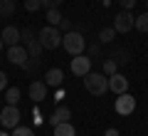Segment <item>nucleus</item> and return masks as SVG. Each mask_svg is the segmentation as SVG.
Instances as JSON below:
<instances>
[{
    "instance_id": "1",
    "label": "nucleus",
    "mask_w": 148,
    "mask_h": 136,
    "mask_svg": "<svg viewBox=\"0 0 148 136\" xmlns=\"http://www.w3.org/2000/svg\"><path fill=\"white\" fill-rule=\"evenodd\" d=\"M84 87H86L89 94L101 97V94L109 92V77L104 72H89V74H84Z\"/></svg>"
},
{
    "instance_id": "2",
    "label": "nucleus",
    "mask_w": 148,
    "mask_h": 136,
    "mask_svg": "<svg viewBox=\"0 0 148 136\" xmlns=\"http://www.w3.org/2000/svg\"><path fill=\"white\" fill-rule=\"evenodd\" d=\"M62 47L67 50L72 57H77V55H84L86 40H84V35H82L79 30H72V32H64L62 35Z\"/></svg>"
},
{
    "instance_id": "3",
    "label": "nucleus",
    "mask_w": 148,
    "mask_h": 136,
    "mask_svg": "<svg viewBox=\"0 0 148 136\" xmlns=\"http://www.w3.org/2000/svg\"><path fill=\"white\" fill-rule=\"evenodd\" d=\"M37 40L42 42V47L45 50H57L59 45H62V30L54 25H47L40 30V35H37Z\"/></svg>"
},
{
    "instance_id": "4",
    "label": "nucleus",
    "mask_w": 148,
    "mask_h": 136,
    "mask_svg": "<svg viewBox=\"0 0 148 136\" xmlns=\"http://www.w3.org/2000/svg\"><path fill=\"white\" fill-rule=\"evenodd\" d=\"M133 25H136V17H133L131 10H121L116 17H114V30H116V35H126V32H131Z\"/></svg>"
},
{
    "instance_id": "5",
    "label": "nucleus",
    "mask_w": 148,
    "mask_h": 136,
    "mask_svg": "<svg viewBox=\"0 0 148 136\" xmlns=\"http://www.w3.org/2000/svg\"><path fill=\"white\" fill-rule=\"evenodd\" d=\"M20 119H22V114H20V109H17L15 104H8L5 109L0 111V124L5 126V129H15V126H20Z\"/></svg>"
},
{
    "instance_id": "6",
    "label": "nucleus",
    "mask_w": 148,
    "mask_h": 136,
    "mask_svg": "<svg viewBox=\"0 0 148 136\" xmlns=\"http://www.w3.org/2000/svg\"><path fill=\"white\" fill-rule=\"evenodd\" d=\"M114 109H116L119 116H128V114H133V109H136V99H133V94H128V92L119 94V99L114 101Z\"/></svg>"
},
{
    "instance_id": "7",
    "label": "nucleus",
    "mask_w": 148,
    "mask_h": 136,
    "mask_svg": "<svg viewBox=\"0 0 148 136\" xmlns=\"http://www.w3.org/2000/svg\"><path fill=\"white\" fill-rule=\"evenodd\" d=\"M69 69H72V74H77V77L89 74L91 72V57H86V55H77V57L69 62Z\"/></svg>"
},
{
    "instance_id": "8",
    "label": "nucleus",
    "mask_w": 148,
    "mask_h": 136,
    "mask_svg": "<svg viewBox=\"0 0 148 136\" xmlns=\"http://www.w3.org/2000/svg\"><path fill=\"white\" fill-rule=\"evenodd\" d=\"M8 59H10L15 67H25V62L30 59V55H27L25 47H20V45H12V47H8Z\"/></svg>"
},
{
    "instance_id": "9",
    "label": "nucleus",
    "mask_w": 148,
    "mask_h": 136,
    "mask_svg": "<svg viewBox=\"0 0 148 136\" xmlns=\"http://www.w3.org/2000/svg\"><path fill=\"white\" fill-rule=\"evenodd\" d=\"M0 37L5 42V47H12V45H17V42L22 40V32H20V27H15V25H5L3 32H0Z\"/></svg>"
},
{
    "instance_id": "10",
    "label": "nucleus",
    "mask_w": 148,
    "mask_h": 136,
    "mask_svg": "<svg viewBox=\"0 0 148 136\" xmlns=\"http://www.w3.org/2000/svg\"><path fill=\"white\" fill-rule=\"evenodd\" d=\"M109 92H114V94H123V92H128V79L123 77V74H111L109 77Z\"/></svg>"
},
{
    "instance_id": "11",
    "label": "nucleus",
    "mask_w": 148,
    "mask_h": 136,
    "mask_svg": "<svg viewBox=\"0 0 148 136\" xmlns=\"http://www.w3.org/2000/svg\"><path fill=\"white\" fill-rule=\"evenodd\" d=\"M27 92H30V99L35 101V104H40V101L47 99V84L40 82V79H35V82L30 84V89H27Z\"/></svg>"
},
{
    "instance_id": "12",
    "label": "nucleus",
    "mask_w": 148,
    "mask_h": 136,
    "mask_svg": "<svg viewBox=\"0 0 148 136\" xmlns=\"http://www.w3.org/2000/svg\"><path fill=\"white\" fill-rule=\"evenodd\" d=\"M62 82H64V72L59 67H52L45 72V84L47 87H62Z\"/></svg>"
},
{
    "instance_id": "13",
    "label": "nucleus",
    "mask_w": 148,
    "mask_h": 136,
    "mask_svg": "<svg viewBox=\"0 0 148 136\" xmlns=\"http://www.w3.org/2000/svg\"><path fill=\"white\" fill-rule=\"evenodd\" d=\"M69 119H72V111H69L67 106H57V109H54V114L49 116L52 126H57V124H64V121H69Z\"/></svg>"
},
{
    "instance_id": "14",
    "label": "nucleus",
    "mask_w": 148,
    "mask_h": 136,
    "mask_svg": "<svg viewBox=\"0 0 148 136\" xmlns=\"http://www.w3.org/2000/svg\"><path fill=\"white\" fill-rule=\"evenodd\" d=\"M25 45H27L25 50H27V55H30V57H40V55H42V50H45V47H42V42L35 40V37H32V40H27Z\"/></svg>"
},
{
    "instance_id": "15",
    "label": "nucleus",
    "mask_w": 148,
    "mask_h": 136,
    "mask_svg": "<svg viewBox=\"0 0 148 136\" xmlns=\"http://www.w3.org/2000/svg\"><path fill=\"white\" fill-rule=\"evenodd\" d=\"M54 136H77V129H74V124L64 121V124L54 126Z\"/></svg>"
},
{
    "instance_id": "16",
    "label": "nucleus",
    "mask_w": 148,
    "mask_h": 136,
    "mask_svg": "<svg viewBox=\"0 0 148 136\" xmlns=\"http://www.w3.org/2000/svg\"><path fill=\"white\" fill-rule=\"evenodd\" d=\"M15 15V0H0V17Z\"/></svg>"
},
{
    "instance_id": "17",
    "label": "nucleus",
    "mask_w": 148,
    "mask_h": 136,
    "mask_svg": "<svg viewBox=\"0 0 148 136\" xmlns=\"http://www.w3.org/2000/svg\"><path fill=\"white\" fill-rule=\"evenodd\" d=\"M47 22L54 27H59V22H62V12H59V8H49L47 10Z\"/></svg>"
},
{
    "instance_id": "18",
    "label": "nucleus",
    "mask_w": 148,
    "mask_h": 136,
    "mask_svg": "<svg viewBox=\"0 0 148 136\" xmlns=\"http://www.w3.org/2000/svg\"><path fill=\"white\" fill-rule=\"evenodd\" d=\"M111 59H114L116 64H128V59H131V57H128L126 50H114V52H111Z\"/></svg>"
},
{
    "instance_id": "19",
    "label": "nucleus",
    "mask_w": 148,
    "mask_h": 136,
    "mask_svg": "<svg viewBox=\"0 0 148 136\" xmlns=\"http://www.w3.org/2000/svg\"><path fill=\"white\" fill-rule=\"evenodd\" d=\"M133 27H136L138 32H148V10L141 12V15L136 17V25H133Z\"/></svg>"
},
{
    "instance_id": "20",
    "label": "nucleus",
    "mask_w": 148,
    "mask_h": 136,
    "mask_svg": "<svg viewBox=\"0 0 148 136\" xmlns=\"http://www.w3.org/2000/svg\"><path fill=\"white\" fill-rule=\"evenodd\" d=\"M5 101H8V104H17V101H20V89H17V87L5 89Z\"/></svg>"
},
{
    "instance_id": "21",
    "label": "nucleus",
    "mask_w": 148,
    "mask_h": 136,
    "mask_svg": "<svg viewBox=\"0 0 148 136\" xmlns=\"http://www.w3.org/2000/svg\"><path fill=\"white\" fill-rule=\"evenodd\" d=\"M114 37H116V30L114 27H104L99 32V42H114Z\"/></svg>"
},
{
    "instance_id": "22",
    "label": "nucleus",
    "mask_w": 148,
    "mask_h": 136,
    "mask_svg": "<svg viewBox=\"0 0 148 136\" xmlns=\"http://www.w3.org/2000/svg\"><path fill=\"white\" fill-rule=\"evenodd\" d=\"M119 72V64L116 62H114V59H104V74H106V77H111V74H116Z\"/></svg>"
},
{
    "instance_id": "23",
    "label": "nucleus",
    "mask_w": 148,
    "mask_h": 136,
    "mask_svg": "<svg viewBox=\"0 0 148 136\" xmlns=\"http://www.w3.org/2000/svg\"><path fill=\"white\" fill-rule=\"evenodd\" d=\"M22 69H25V72H35V69H40V57H30Z\"/></svg>"
},
{
    "instance_id": "24",
    "label": "nucleus",
    "mask_w": 148,
    "mask_h": 136,
    "mask_svg": "<svg viewBox=\"0 0 148 136\" xmlns=\"http://www.w3.org/2000/svg\"><path fill=\"white\" fill-rule=\"evenodd\" d=\"M10 136H35V134H32V129H30V126H15Z\"/></svg>"
},
{
    "instance_id": "25",
    "label": "nucleus",
    "mask_w": 148,
    "mask_h": 136,
    "mask_svg": "<svg viewBox=\"0 0 148 136\" xmlns=\"http://www.w3.org/2000/svg\"><path fill=\"white\" fill-rule=\"evenodd\" d=\"M42 8V0H25V10L27 12H37Z\"/></svg>"
},
{
    "instance_id": "26",
    "label": "nucleus",
    "mask_w": 148,
    "mask_h": 136,
    "mask_svg": "<svg viewBox=\"0 0 148 136\" xmlns=\"http://www.w3.org/2000/svg\"><path fill=\"white\" fill-rule=\"evenodd\" d=\"M59 30H62V32H72V30H74L72 20H67V17H62V22H59Z\"/></svg>"
},
{
    "instance_id": "27",
    "label": "nucleus",
    "mask_w": 148,
    "mask_h": 136,
    "mask_svg": "<svg viewBox=\"0 0 148 136\" xmlns=\"http://www.w3.org/2000/svg\"><path fill=\"white\" fill-rule=\"evenodd\" d=\"M62 3H64V0H42V8H47V10H49V8H59Z\"/></svg>"
},
{
    "instance_id": "28",
    "label": "nucleus",
    "mask_w": 148,
    "mask_h": 136,
    "mask_svg": "<svg viewBox=\"0 0 148 136\" xmlns=\"http://www.w3.org/2000/svg\"><path fill=\"white\" fill-rule=\"evenodd\" d=\"M101 55V45H89V57L94 59V57H99Z\"/></svg>"
},
{
    "instance_id": "29",
    "label": "nucleus",
    "mask_w": 148,
    "mask_h": 136,
    "mask_svg": "<svg viewBox=\"0 0 148 136\" xmlns=\"http://www.w3.org/2000/svg\"><path fill=\"white\" fill-rule=\"evenodd\" d=\"M119 3H121L123 10H133V5H136V0H119Z\"/></svg>"
},
{
    "instance_id": "30",
    "label": "nucleus",
    "mask_w": 148,
    "mask_h": 136,
    "mask_svg": "<svg viewBox=\"0 0 148 136\" xmlns=\"http://www.w3.org/2000/svg\"><path fill=\"white\" fill-rule=\"evenodd\" d=\"M5 89H8V74L0 72V92H5Z\"/></svg>"
},
{
    "instance_id": "31",
    "label": "nucleus",
    "mask_w": 148,
    "mask_h": 136,
    "mask_svg": "<svg viewBox=\"0 0 148 136\" xmlns=\"http://www.w3.org/2000/svg\"><path fill=\"white\" fill-rule=\"evenodd\" d=\"M20 32H22V40H25V42H27V40H32V37H35V32H32L30 27H25V30H20Z\"/></svg>"
},
{
    "instance_id": "32",
    "label": "nucleus",
    "mask_w": 148,
    "mask_h": 136,
    "mask_svg": "<svg viewBox=\"0 0 148 136\" xmlns=\"http://www.w3.org/2000/svg\"><path fill=\"white\" fill-rule=\"evenodd\" d=\"M104 136H119V129H106Z\"/></svg>"
},
{
    "instance_id": "33",
    "label": "nucleus",
    "mask_w": 148,
    "mask_h": 136,
    "mask_svg": "<svg viewBox=\"0 0 148 136\" xmlns=\"http://www.w3.org/2000/svg\"><path fill=\"white\" fill-rule=\"evenodd\" d=\"M3 50H5V42H3V37H0V52H3Z\"/></svg>"
},
{
    "instance_id": "34",
    "label": "nucleus",
    "mask_w": 148,
    "mask_h": 136,
    "mask_svg": "<svg viewBox=\"0 0 148 136\" xmlns=\"http://www.w3.org/2000/svg\"><path fill=\"white\" fill-rule=\"evenodd\" d=\"M0 136H10V134H5V131H0Z\"/></svg>"
},
{
    "instance_id": "35",
    "label": "nucleus",
    "mask_w": 148,
    "mask_h": 136,
    "mask_svg": "<svg viewBox=\"0 0 148 136\" xmlns=\"http://www.w3.org/2000/svg\"><path fill=\"white\" fill-rule=\"evenodd\" d=\"M146 10H148V0H146Z\"/></svg>"
}]
</instances>
